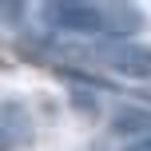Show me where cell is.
I'll return each instance as SVG.
<instances>
[{"mask_svg": "<svg viewBox=\"0 0 151 151\" xmlns=\"http://www.w3.org/2000/svg\"><path fill=\"white\" fill-rule=\"evenodd\" d=\"M20 111H24V107L16 104V99H8V104H4V151H12L20 139H28V135H32V131H20V127H16Z\"/></svg>", "mask_w": 151, "mask_h": 151, "instance_id": "4", "label": "cell"}, {"mask_svg": "<svg viewBox=\"0 0 151 151\" xmlns=\"http://www.w3.org/2000/svg\"><path fill=\"white\" fill-rule=\"evenodd\" d=\"M24 4H28V0H4V24H16V20H20Z\"/></svg>", "mask_w": 151, "mask_h": 151, "instance_id": "6", "label": "cell"}, {"mask_svg": "<svg viewBox=\"0 0 151 151\" xmlns=\"http://www.w3.org/2000/svg\"><path fill=\"white\" fill-rule=\"evenodd\" d=\"M115 131H151V111H119L115 115Z\"/></svg>", "mask_w": 151, "mask_h": 151, "instance_id": "5", "label": "cell"}, {"mask_svg": "<svg viewBox=\"0 0 151 151\" xmlns=\"http://www.w3.org/2000/svg\"><path fill=\"white\" fill-rule=\"evenodd\" d=\"M91 56H96L99 64H107L111 72L131 76V80H147V76H151V48L131 44V40H111V44H99Z\"/></svg>", "mask_w": 151, "mask_h": 151, "instance_id": "2", "label": "cell"}, {"mask_svg": "<svg viewBox=\"0 0 151 151\" xmlns=\"http://www.w3.org/2000/svg\"><path fill=\"white\" fill-rule=\"evenodd\" d=\"M104 24H107V32L131 36V32L143 28V12H139L131 0H107L104 4Z\"/></svg>", "mask_w": 151, "mask_h": 151, "instance_id": "3", "label": "cell"}, {"mask_svg": "<svg viewBox=\"0 0 151 151\" xmlns=\"http://www.w3.org/2000/svg\"><path fill=\"white\" fill-rule=\"evenodd\" d=\"M44 24L72 32V36H96V32L107 28L104 8L91 4V0H52V4H44Z\"/></svg>", "mask_w": 151, "mask_h": 151, "instance_id": "1", "label": "cell"}, {"mask_svg": "<svg viewBox=\"0 0 151 151\" xmlns=\"http://www.w3.org/2000/svg\"><path fill=\"white\" fill-rule=\"evenodd\" d=\"M127 151H151V139H143V143H131Z\"/></svg>", "mask_w": 151, "mask_h": 151, "instance_id": "7", "label": "cell"}]
</instances>
